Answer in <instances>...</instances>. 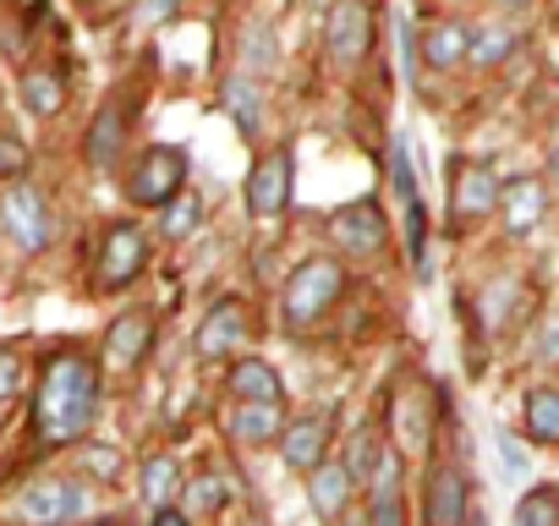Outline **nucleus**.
I'll return each mask as SVG.
<instances>
[{
    "instance_id": "1",
    "label": "nucleus",
    "mask_w": 559,
    "mask_h": 526,
    "mask_svg": "<svg viewBox=\"0 0 559 526\" xmlns=\"http://www.w3.org/2000/svg\"><path fill=\"white\" fill-rule=\"evenodd\" d=\"M99 411V373L88 357H56L45 368L39 401H34V428L45 444H72L78 433H88Z\"/></svg>"
},
{
    "instance_id": "2",
    "label": "nucleus",
    "mask_w": 559,
    "mask_h": 526,
    "mask_svg": "<svg viewBox=\"0 0 559 526\" xmlns=\"http://www.w3.org/2000/svg\"><path fill=\"white\" fill-rule=\"evenodd\" d=\"M121 181H127V198H132L138 208H159L165 198H176V192L187 187V154L170 148V143H154V148L138 154V165H132Z\"/></svg>"
},
{
    "instance_id": "3",
    "label": "nucleus",
    "mask_w": 559,
    "mask_h": 526,
    "mask_svg": "<svg viewBox=\"0 0 559 526\" xmlns=\"http://www.w3.org/2000/svg\"><path fill=\"white\" fill-rule=\"evenodd\" d=\"M346 291V270L335 258H308L286 286V324H313L324 308H335V297Z\"/></svg>"
},
{
    "instance_id": "4",
    "label": "nucleus",
    "mask_w": 559,
    "mask_h": 526,
    "mask_svg": "<svg viewBox=\"0 0 559 526\" xmlns=\"http://www.w3.org/2000/svg\"><path fill=\"white\" fill-rule=\"evenodd\" d=\"M0 225H7V230H12V241H17V247H28V252L50 247V208H45L39 187L12 181L7 192H0Z\"/></svg>"
},
{
    "instance_id": "5",
    "label": "nucleus",
    "mask_w": 559,
    "mask_h": 526,
    "mask_svg": "<svg viewBox=\"0 0 559 526\" xmlns=\"http://www.w3.org/2000/svg\"><path fill=\"white\" fill-rule=\"evenodd\" d=\"M286 203H292V148H269L247 176V208L258 219H274L286 214Z\"/></svg>"
},
{
    "instance_id": "6",
    "label": "nucleus",
    "mask_w": 559,
    "mask_h": 526,
    "mask_svg": "<svg viewBox=\"0 0 559 526\" xmlns=\"http://www.w3.org/2000/svg\"><path fill=\"white\" fill-rule=\"evenodd\" d=\"M324 45L346 67L368 56V45H373V12H368V0H335L330 17H324Z\"/></svg>"
},
{
    "instance_id": "7",
    "label": "nucleus",
    "mask_w": 559,
    "mask_h": 526,
    "mask_svg": "<svg viewBox=\"0 0 559 526\" xmlns=\"http://www.w3.org/2000/svg\"><path fill=\"white\" fill-rule=\"evenodd\" d=\"M493 203H499V176L488 165H461V176L450 181V219L477 225L493 214Z\"/></svg>"
},
{
    "instance_id": "8",
    "label": "nucleus",
    "mask_w": 559,
    "mask_h": 526,
    "mask_svg": "<svg viewBox=\"0 0 559 526\" xmlns=\"http://www.w3.org/2000/svg\"><path fill=\"white\" fill-rule=\"evenodd\" d=\"M330 411H319V417H302V422H286L280 428V461H286L292 471H308V466H319L324 461V450H330Z\"/></svg>"
},
{
    "instance_id": "9",
    "label": "nucleus",
    "mask_w": 559,
    "mask_h": 526,
    "mask_svg": "<svg viewBox=\"0 0 559 526\" xmlns=\"http://www.w3.org/2000/svg\"><path fill=\"white\" fill-rule=\"evenodd\" d=\"M148 263V247H143V230L138 225H116L105 236V258H99V280L116 291L127 280H138V270Z\"/></svg>"
},
{
    "instance_id": "10",
    "label": "nucleus",
    "mask_w": 559,
    "mask_h": 526,
    "mask_svg": "<svg viewBox=\"0 0 559 526\" xmlns=\"http://www.w3.org/2000/svg\"><path fill=\"white\" fill-rule=\"evenodd\" d=\"M384 236H390V219H384V208L368 203V198L335 214V241H341L346 252H379Z\"/></svg>"
},
{
    "instance_id": "11",
    "label": "nucleus",
    "mask_w": 559,
    "mask_h": 526,
    "mask_svg": "<svg viewBox=\"0 0 559 526\" xmlns=\"http://www.w3.org/2000/svg\"><path fill=\"white\" fill-rule=\"evenodd\" d=\"M280 428H286V411H280V401H236L230 417H225V433L236 444H274Z\"/></svg>"
},
{
    "instance_id": "12",
    "label": "nucleus",
    "mask_w": 559,
    "mask_h": 526,
    "mask_svg": "<svg viewBox=\"0 0 559 526\" xmlns=\"http://www.w3.org/2000/svg\"><path fill=\"white\" fill-rule=\"evenodd\" d=\"M493 208L504 214V230H510V236H526V230L543 219L548 192H543V181H537V176H515L510 187H499V203H493Z\"/></svg>"
},
{
    "instance_id": "13",
    "label": "nucleus",
    "mask_w": 559,
    "mask_h": 526,
    "mask_svg": "<svg viewBox=\"0 0 559 526\" xmlns=\"http://www.w3.org/2000/svg\"><path fill=\"white\" fill-rule=\"evenodd\" d=\"M148 340H154V319H148L143 308H132V313H121V319L110 324V335H105V362H110V368H138L143 351H148Z\"/></svg>"
},
{
    "instance_id": "14",
    "label": "nucleus",
    "mask_w": 559,
    "mask_h": 526,
    "mask_svg": "<svg viewBox=\"0 0 559 526\" xmlns=\"http://www.w3.org/2000/svg\"><path fill=\"white\" fill-rule=\"evenodd\" d=\"M247 340V308L241 302H219L209 319H203V330H198V357H230L236 346Z\"/></svg>"
},
{
    "instance_id": "15",
    "label": "nucleus",
    "mask_w": 559,
    "mask_h": 526,
    "mask_svg": "<svg viewBox=\"0 0 559 526\" xmlns=\"http://www.w3.org/2000/svg\"><path fill=\"white\" fill-rule=\"evenodd\" d=\"M423 515H428L433 526H455V521H466V477H461L455 466H433V471H428Z\"/></svg>"
},
{
    "instance_id": "16",
    "label": "nucleus",
    "mask_w": 559,
    "mask_h": 526,
    "mask_svg": "<svg viewBox=\"0 0 559 526\" xmlns=\"http://www.w3.org/2000/svg\"><path fill=\"white\" fill-rule=\"evenodd\" d=\"M352 471L341 466V461H319V466H308V499H313V510L324 515V521H335L341 510H346V499H352Z\"/></svg>"
},
{
    "instance_id": "17",
    "label": "nucleus",
    "mask_w": 559,
    "mask_h": 526,
    "mask_svg": "<svg viewBox=\"0 0 559 526\" xmlns=\"http://www.w3.org/2000/svg\"><path fill=\"white\" fill-rule=\"evenodd\" d=\"M466 45H472V28H466V23H433V28H423V39H417V50H423V61H428L433 72L461 67V61H466Z\"/></svg>"
},
{
    "instance_id": "18",
    "label": "nucleus",
    "mask_w": 559,
    "mask_h": 526,
    "mask_svg": "<svg viewBox=\"0 0 559 526\" xmlns=\"http://www.w3.org/2000/svg\"><path fill=\"white\" fill-rule=\"evenodd\" d=\"M225 390H230L236 401H280V395H286V390H280V373H274L263 357H241V362L230 368Z\"/></svg>"
},
{
    "instance_id": "19",
    "label": "nucleus",
    "mask_w": 559,
    "mask_h": 526,
    "mask_svg": "<svg viewBox=\"0 0 559 526\" xmlns=\"http://www.w3.org/2000/svg\"><path fill=\"white\" fill-rule=\"evenodd\" d=\"M138 488H143V504H148V510L176 504V499H181V466H176V455H148Z\"/></svg>"
},
{
    "instance_id": "20",
    "label": "nucleus",
    "mask_w": 559,
    "mask_h": 526,
    "mask_svg": "<svg viewBox=\"0 0 559 526\" xmlns=\"http://www.w3.org/2000/svg\"><path fill=\"white\" fill-rule=\"evenodd\" d=\"M17 515L23 521H67V477H39L23 488L17 499Z\"/></svg>"
},
{
    "instance_id": "21",
    "label": "nucleus",
    "mask_w": 559,
    "mask_h": 526,
    "mask_svg": "<svg viewBox=\"0 0 559 526\" xmlns=\"http://www.w3.org/2000/svg\"><path fill=\"white\" fill-rule=\"evenodd\" d=\"M88 165H99V170H110L116 165V148H121V105H105L99 116H94V132H88Z\"/></svg>"
},
{
    "instance_id": "22",
    "label": "nucleus",
    "mask_w": 559,
    "mask_h": 526,
    "mask_svg": "<svg viewBox=\"0 0 559 526\" xmlns=\"http://www.w3.org/2000/svg\"><path fill=\"white\" fill-rule=\"evenodd\" d=\"M526 439L532 444H559V390H532L526 395Z\"/></svg>"
},
{
    "instance_id": "23",
    "label": "nucleus",
    "mask_w": 559,
    "mask_h": 526,
    "mask_svg": "<svg viewBox=\"0 0 559 526\" xmlns=\"http://www.w3.org/2000/svg\"><path fill=\"white\" fill-rule=\"evenodd\" d=\"M23 105H28L34 116H56V110L67 105L61 77H56V72H23Z\"/></svg>"
},
{
    "instance_id": "24",
    "label": "nucleus",
    "mask_w": 559,
    "mask_h": 526,
    "mask_svg": "<svg viewBox=\"0 0 559 526\" xmlns=\"http://www.w3.org/2000/svg\"><path fill=\"white\" fill-rule=\"evenodd\" d=\"M379 455H384V439H379L373 428H357V433H352V444H346V461H341V466H346V471H352V482L362 488V482L373 477Z\"/></svg>"
},
{
    "instance_id": "25",
    "label": "nucleus",
    "mask_w": 559,
    "mask_h": 526,
    "mask_svg": "<svg viewBox=\"0 0 559 526\" xmlns=\"http://www.w3.org/2000/svg\"><path fill=\"white\" fill-rule=\"evenodd\" d=\"M510 50H515V34H510V28H499V23H488V28H477V34H472L466 61H477V67H499Z\"/></svg>"
},
{
    "instance_id": "26",
    "label": "nucleus",
    "mask_w": 559,
    "mask_h": 526,
    "mask_svg": "<svg viewBox=\"0 0 559 526\" xmlns=\"http://www.w3.org/2000/svg\"><path fill=\"white\" fill-rule=\"evenodd\" d=\"M159 208H165V219H159V225H165V236H170V241H181V236H192V230H198V214H203L198 192H187V187H181V192H176V198H165Z\"/></svg>"
},
{
    "instance_id": "27",
    "label": "nucleus",
    "mask_w": 559,
    "mask_h": 526,
    "mask_svg": "<svg viewBox=\"0 0 559 526\" xmlns=\"http://www.w3.org/2000/svg\"><path fill=\"white\" fill-rule=\"evenodd\" d=\"M515 521H521V526H559V488H554V482H543V488L521 493Z\"/></svg>"
},
{
    "instance_id": "28",
    "label": "nucleus",
    "mask_w": 559,
    "mask_h": 526,
    "mask_svg": "<svg viewBox=\"0 0 559 526\" xmlns=\"http://www.w3.org/2000/svg\"><path fill=\"white\" fill-rule=\"evenodd\" d=\"M181 493H187V515H219L225 510V482L219 477H198V482H181Z\"/></svg>"
},
{
    "instance_id": "29",
    "label": "nucleus",
    "mask_w": 559,
    "mask_h": 526,
    "mask_svg": "<svg viewBox=\"0 0 559 526\" xmlns=\"http://www.w3.org/2000/svg\"><path fill=\"white\" fill-rule=\"evenodd\" d=\"M225 110L252 132V127H258V88H252L247 77H230V83H225Z\"/></svg>"
},
{
    "instance_id": "30",
    "label": "nucleus",
    "mask_w": 559,
    "mask_h": 526,
    "mask_svg": "<svg viewBox=\"0 0 559 526\" xmlns=\"http://www.w3.org/2000/svg\"><path fill=\"white\" fill-rule=\"evenodd\" d=\"M395 417H401V444H412V450H417V444L428 439V417H423V395H401V411H395Z\"/></svg>"
},
{
    "instance_id": "31",
    "label": "nucleus",
    "mask_w": 559,
    "mask_h": 526,
    "mask_svg": "<svg viewBox=\"0 0 559 526\" xmlns=\"http://www.w3.org/2000/svg\"><path fill=\"white\" fill-rule=\"evenodd\" d=\"M510 302H515V280H499V286H488V297H483V319L499 330V324L510 319Z\"/></svg>"
},
{
    "instance_id": "32",
    "label": "nucleus",
    "mask_w": 559,
    "mask_h": 526,
    "mask_svg": "<svg viewBox=\"0 0 559 526\" xmlns=\"http://www.w3.org/2000/svg\"><path fill=\"white\" fill-rule=\"evenodd\" d=\"M17 176H28V148L0 132V181H17Z\"/></svg>"
},
{
    "instance_id": "33",
    "label": "nucleus",
    "mask_w": 559,
    "mask_h": 526,
    "mask_svg": "<svg viewBox=\"0 0 559 526\" xmlns=\"http://www.w3.org/2000/svg\"><path fill=\"white\" fill-rule=\"evenodd\" d=\"M241 61H247V72H252V67H258V72H269V67H274V39H269V28H252V34H247Z\"/></svg>"
},
{
    "instance_id": "34",
    "label": "nucleus",
    "mask_w": 559,
    "mask_h": 526,
    "mask_svg": "<svg viewBox=\"0 0 559 526\" xmlns=\"http://www.w3.org/2000/svg\"><path fill=\"white\" fill-rule=\"evenodd\" d=\"M17 384H23V357L12 346H0V401L17 395Z\"/></svg>"
},
{
    "instance_id": "35",
    "label": "nucleus",
    "mask_w": 559,
    "mask_h": 526,
    "mask_svg": "<svg viewBox=\"0 0 559 526\" xmlns=\"http://www.w3.org/2000/svg\"><path fill=\"white\" fill-rule=\"evenodd\" d=\"M499 461H504V471H510V477H521V471H526V450H515V439H510V433H499Z\"/></svg>"
},
{
    "instance_id": "36",
    "label": "nucleus",
    "mask_w": 559,
    "mask_h": 526,
    "mask_svg": "<svg viewBox=\"0 0 559 526\" xmlns=\"http://www.w3.org/2000/svg\"><path fill=\"white\" fill-rule=\"evenodd\" d=\"M78 515H88V488L67 477V521H78Z\"/></svg>"
},
{
    "instance_id": "37",
    "label": "nucleus",
    "mask_w": 559,
    "mask_h": 526,
    "mask_svg": "<svg viewBox=\"0 0 559 526\" xmlns=\"http://www.w3.org/2000/svg\"><path fill=\"white\" fill-rule=\"evenodd\" d=\"M83 466H88L94 477H105V471H116V455H110V450H88V455H83Z\"/></svg>"
},
{
    "instance_id": "38",
    "label": "nucleus",
    "mask_w": 559,
    "mask_h": 526,
    "mask_svg": "<svg viewBox=\"0 0 559 526\" xmlns=\"http://www.w3.org/2000/svg\"><path fill=\"white\" fill-rule=\"evenodd\" d=\"M537 357H559V319L537 335Z\"/></svg>"
},
{
    "instance_id": "39",
    "label": "nucleus",
    "mask_w": 559,
    "mask_h": 526,
    "mask_svg": "<svg viewBox=\"0 0 559 526\" xmlns=\"http://www.w3.org/2000/svg\"><path fill=\"white\" fill-rule=\"evenodd\" d=\"M165 12H176V0H143V17H148V23H159Z\"/></svg>"
},
{
    "instance_id": "40",
    "label": "nucleus",
    "mask_w": 559,
    "mask_h": 526,
    "mask_svg": "<svg viewBox=\"0 0 559 526\" xmlns=\"http://www.w3.org/2000/svg\"><path fill=\"white\" fill-rule=\"evenodd\" d=\"M548 170H554V181H559V138H554V154H548Z\"/></svg>"
},
{
    "instance_id": "41",
    "label": "nucleus",
    "mask_w": 559,
    "mask_h": 526,
    "mask_svg": "<svg viewBox=\"0 0 559 526\" xmlns=\"http://www.w3.org/2000/svg\"><path fill=\"white\" fill-rule=\"evenodd\" d=\"M504 7H532V0H504Z\"/></svg>"
}]
</instances>
